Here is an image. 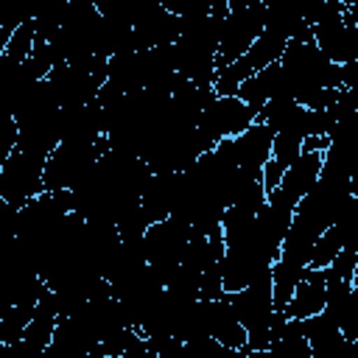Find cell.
<instances>
[{
	"mask_svg": "<svg viewBox=\"0 0 358 358\" xmlns=\"http://www.w3.org/2000/svg\"><path fill=\"white\" fill-rule=\"evenodd\" d=\"M227 8L229 14L224 17L218 31L215 70L241 59L252 48V42L263 34V20H266V3L260 0H227Z\"/></svg>",
	"mask_w": 358,
	"mask_h": 358,
	"instance_id": "cell-1",
	"label": "cell"
},
{
	"mask_svg": "<svg viewBox=\"0 0 358 358\" xmlns=\"http://www.w3.org/2000/svg\"><path fill=\"white\" fill-rule=\"evenodd\" d=\"M106 64L109 59L90 56L84 62H62L48 73V81L53 87V95L62 106H84L95 101L98 90L106 84Z\"/></svg>",
	"mask_w": 358,
	"mask_h": 358,
	"instance_id": "cell-2",
	"label": "cell"
},
{
	"mask_svg": "<svg viewBox=\"0 0 358 358\" xmlns=\"http://www.w3.org/2000/svg\"><path fill=\"white\" fill-rule=\"evenodd\" d=\"M109 151V140L101 137L92 145L84 143H59L53 148V154L45 162L42 171V187L45 190H73L87 173L90 168L98 162L101 154Z\"/></svg>",
	"mask_w": 358,
	"mask_h": 358,
	"instance_id": "cell-3",
	"label": "cell"
},
{
	"mask_svg": "<svg viewBox=\"0 0 358 358\" xmlns=\"http://www.w3.org/2000/svg\"><path fill=\"white\" fill-rule=\"evenodd\" d=\"M187 241H190V229L182 221H176V218L157 221V224H151L145 229V235H143L145 263L151 266V271L157 274L162 288H165L168 277L176 271V266L182 263Z\"/></svg>",
	"mask_w": 358,
	"mask_h": 358,
	"instance_id": "cell-4",
	"label": "cell"
},
{
	"mask_svg": "<svg viewBox=\"0 0 358 358\" xmlns=\"http://www.w3.org/2000/svg\"><path fill=\"white\" fill-rule=\"evenodd\" d=\"M313 45L322 50V56L333 64H352L358 62V22H355V6L344 3L341 14H333L316 25H310Z\"/></svg>",
	"mask_w": 358,
	"mask_h": 358,
	"instance_id": "cell-5",
	"label": "cell"
},
{
	"mask_svg": "<svg viewBox=\"0 0 358 358\" xmlns=\"http://www.w3.org/2000/svg\"><path fill=\"white\" fill-rule=\"evenodd\" d=\"M48 159H39L34 154H25L14 145V151L8 154V159L0 168V199L11 207L20 210L25 207L34 196H39L42 187V171H45Z\"/></svg>",
	"mask_w": 358,
	"mask_h": 358,
	"instance_id": "cell-6",
	"label": "cell"
},
{
	"mask_svg": "<svg viewBox=\"0 0 358 358\" xmlns=\"http://www.w3.org/2000/svg\"><path fill=\"white\" fill-rule=\"evenodd\" d=\"M255 123V112L235 95L215 98L196 120V134L204 140L207 148L218 145L221 140H232Z\"/></svg>",
	"mask_w": 358,
	"mask_h": 358,
	"instance_id": "cell-7",
	"label": "cell"
},
{
	"mask_svg": "<svg viewBox=\"0 0 358 358\" xmlns=\"http://www.w3.org/2000/svg\"><path fill=\"white\" fill-rule=\"evenodd\" d=\"M224 299L229 302L235 319L241 322L243 330H252L257 324H263L271 313H274V302H271V274L260 277L255 282H249L241 291L224 294Z\"/></svg>",
	"mask_w": 358,
	"mask_h": 358,
	"instance_id": "cell-8",
	"label": "cell"
},
{
	"mask_svg": "<svg viewBox=\"0 0 358 358\" xmlns=\"http://www.w3.org/2000/svg\"><path fill=\"white\" fill-rule=\"evenodd\" d=\"M199 316H201V336L215 338L235 350L246 347V330L241 327V322L235 319V313L224 296L213 299V302L199 299Z\"/></svg>",
	"mask_w": 358,
	"mask_h": 358,
	"instance_id": "cell-9",
	"label": "cell"
},
{
	"mask_svg": "<svg viewBox=\"0 0 358 358\" xmlns=\"http://www.w3.org/2000/svg\"><path fill=\"white\" fill-rule=\"evenodd\" d=\"M271 143H274V131L263 123H252L246 131H241L238 137H232V154H235V165L252 176H260L263 165L271 157Z\"/></svg>",
	"mask_w": 358,
	"mask_h": 358,
	"instance_id": "cell-10",
	"label": "cell"
},
{
	"mask_svg": "<svg viewBox=\"0 0 358 358\" xmlns=\"http://www.w3.org/2000/svg\"><path fill=\"white\" fill-rule=\"evenodd\" d=\"M322 310H324V271L308 268L305 277L299 280V285L294 288L282 316L288 322H302V319H310Z\"/></svg>",
	"mask_w": 358,
	"mask_h": 358,
	"instance_id": "cell-11",
	"label": "cell"
},
{
	"mask_svg": "<svg viewBox=\"0 0 358 358\" xmlns=\"http://www.w3.org/2000/svg\"><path fill=\"white\" fill-rule=\"evenodd\" d=\"M319 171H322V154H316V151H302V154L285 168L280 185H277L280 196L296 204V201L316 185Z\"/></svg>",
	"mask_w": 358,
	"mask_h": 358,
	"instance_id": "cell-12",
	"label": "cell"
},
{
	"mask_svg": "<svg viewBox=\"0 0 358 358\" xmlns=\"http://www.w3.org/2000/svg\"><path fill=\"white\" fill-rule=\"evenodd\" d=\"M305 271H308L305 266L291 263L285 257H277L271 263V302H274V310H280V313L285 310V305H288L294 288L299 285V280L305 277Z\"/></svg>",
	"mask_w": 358,
	"mask_h": 358,
	"instance_id": "cell-13",
	"label": "cell"
},
{
	"mask_svg": "<svg viewBox=\"0 0 358 358\" xmlns=\"http://www.w3.org/2000/svg\"><path fill=\"white\" fill-rule=\"evenodd\" d=\"M182 358H249V350L241 347H227L215 338H207V336H199V338H190V341H182Z\"/></svg>",
	"mask_w": 358,
	"mask_h": 358,
	"instance_id": "cell-14",
	"label": "cell"
},
{
	"mask_svg": "<svg viewBox=\"0 0 358 358\" xmlns=\"http://www.w3.org/2000/svg\"><path fill=\"white\" fill-rule=\"evenodd\" d=\"M34 319V305H11L0 313V344H17Z\"/></svg>",
	"mask_w": 358,
	"mask_h": 358,
	"instance_id": "cell-15",
	"label": "cell"
},
{
	"mask_svg": "<svg viewBox=\"0 0 358 358\" xmlns=\"http://www.w3.org/2000/svg\"><path fill=\"white\" fill-rule=\"evenodd\" d=\"M324 277H336L344 282H358V246H344L327 268H322Z\"/></svg>",
	"mask_w": 358,
	"mask_h": 358,
	"instance_id": "cell-16",
	"label": "cell"
},
{
	"mask_svg": "<svg viewBox=\"0 0 358 358\" xmlns=\"http://www.w3.org/2000/svg\"><path fill=\"white\" fill-rule=\"evenodd\" d=\"M34 36H36L34 20L22 22L17 31H11V36H8V45H6V56H11L14 62H25V59L31 56V48H34Z\"/></svg>",
	"mask_w": 358,
	"mask_h": 358,
	"instance_id": "cell-17",
	"label": "cell"
},
{
	"mask_svg": "<svg viewBox=\"0 0 358 358\" xmlns=\"http://www.w3.org/2000/svg\"><path fill=\"white\" fill-rule=\"evenodd\" d=\"M0 358H53L50 350H39L31 347L28 341H17V344H0Z\"/></svg>",
	"mask_w": 358,
	"mask_h": 358,
	"instance_id": "cell-18",
	"label": "cell"
}]
</instances>
